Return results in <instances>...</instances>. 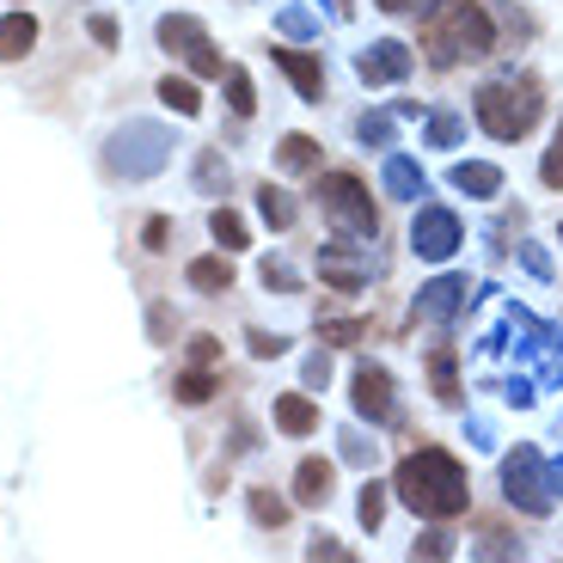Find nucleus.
I'll return each instance as SVG.
<instances>
[{
  "instance_id": "obj_23",
  "label": "nucleus",
  "mask_w": 563,
  "mask_h": 563,
  "mask_svg": "<svg viewBox=\"0 0 563 563\" xmlns=\"http://www.w3.org/2000/svg\"><path fill=\"white\" fill-rule=\"evenodd\" d=\"M221 86H227L233 117H252L257 111V92H252V74H245V68H221Z\"/></svg>"
},
{
  "instance_id": "obj_10",
  "label": "nucleus",
  "mask_w": 563,
  "mask_h": 563,
  "mask_svg": "<svg viewBox=\"0 0 563 563\" xmlns=\"http://www.w3.org/2000/svg\"><path fill=\"white\" fill-rule=\"evenodd\" d=\"M460 307H465V276H435L410 300V324H448Z\"/></svg>"
},
{
  "instance_id": "obj_14",
  "label": "nucleus",
  "mask_w": 563,
  "mask_h": 563,
  "mask_svg": "<svg viewBox=\"0 0 563 563\" xmlns=\"http://www.w3.org/2000/svg\"><path fill=\"white\" fill-rule=\"evenodd\" d=\"M331 490H338V465H331V460H300L295 465V496L307 508H324V503H331Z\"/></svg>"
},
{
  "instance_id": "obj_28",
  "label": "nucleus",
  "mask_w": 563,
  "mask_h": 563,
  "mask_svg": "<svg viewBox=\"0 0 563 563\" xmlns=\"http://www.w3.org/2000/svg\"><path fill=\"white\" fill-rule=\"evenodd\" d=\"M429 380H435V398H441V405H460V386H453V350H435V355H429Z\"/></svg>"
},
{
  "instance_id": "obj_15",
  "label": "nucleus",
  "mask_w": 563,
  "mask_h": 563,
  "mask_svg": "<svg viewBox=\"0 0 563 563\" xmlns=\"http://www.w3.org/2000/svg\"><path fill=\"white\" fill-rule=\"evenodd\" d=\"M448 178H453V190H460V197H484V202L503 190V172H496L490 159H460Z\"/></svg>"
},
{
  "instance_id": "obj_8",
  "label": "nucleus",
  "mask_w": 563,
  "mask_h": 563,
  "mask_svg": "<svg viewBox=\"0 0 563 563\" xmlns=\"http://www.w3.org/2000/svg\"><path fill=\"white\" fill-rule=\"evenodd\" d=\"M460 240H465V227H460V214L453 209H417V221H410V252L422 257V264H448L453 252H460Z\"/></svg>"
},
{
  "instance_id": "obj_29",
  "label": "nucleus",
  "mask_w": 563,
  "mask_h": 563,
  "mask_svg": "<svg viewBox=\"0 0 563 563\" xmlns=\"http://www.w3.org/2000/svg\"><path fill=\"white\" fill-rule=\"evenodd\" d=\"M362 338H367L362 319H331V324H319V343H331V350H350V343H362Z\"/></svg>"
},
{
  "instance_id": "obj_17",
  "label": "nucleus",
  "mask_w": 563,
  "mask_h": 563,
  "mask_svg": "<svg viewBox=\"0 0 563 563\" xmlns=\"http://www.w3.org/2000/svg\"><path fill=\"white\" fill-rule=\"evenodd\" d=\"M31 43H37V19H31V13H7V19H0V62L31 56Z\"/></svg>"
},
{
  "instance_id": "obj_7",
  "label": "nucleus",
  "mask_w": 563,
  "mask_h": 563,
  "mask_svg": "<svg viewBox=\"0 0 563 563\" xmlns=\"http://www.w3.org/2000/svg\"><path fill=\"white\" fill-rule=\"evenodd\" d=\"M159 49H172V56H184L190 68L202 74V80H221V49L209 43V31H202V19H190V13H166V19H159Z\"/></svg>"
},
{
  "instance_id": "obj_3",
  "label": "nucleus",
  "mask_w": 563,
  "mask_h": 563,
  "mask_svg": "<svg viewBox=\"0 0 563 563\" xmlns=\"http://www.w3.org/2000/svg\"><path fill=\"white\" fill-rule=\"evenodd\" d=\"M539 111H545V86L533 74H503L478 86V129L496 141H527Z\"/></svg>"
},
{
  "instance_id": "obj_2",
  "label": "nucleus",
  "mask_w": 563,
  "mask_h": 563,
  "mask_svg": "<svg viewBox=\"0 0 563 563\" xmlns=\"http://www.w3.org/2000/svg\"><path fill=\"white\" fill-rule=\"evenodd\" d=\"M422 49H429L435 68H465V62H478L496 49V25L478 0H448V7L429 19V31H422Z\"/></svg>"
},
{
  "instance_id": "obj_13",
  "label": "nucleus",
  "mask_w": 563,
  "mask_h": 563,
  "mask_svg": "<svg viewBox=\"0 0 563 563\" xmlns=\"http://www.w3.org/2000/svg\"><path fill=\"white\" fill-rule=\"evenodd\" d=\"M269 62H276V68L288 74V80H295L300 99H324V68H319V56H300V49L276 43V49H269Z\"/></svg>"
},
{
  "instance_id": "obj_32",
  "label": "nucleus",
  "mask_w": 563,
  "mask_h": 563,
  "mask_svg": "<svg viewBox=\"0 0 563 563\" xmlns=\"http://www.w3.org/2000/svg\"><path fill=\"white\" fill-rule=\"evenodd\" d=\"M460 135H465V123H460L453 111H435V117H429V141H435V147H453Z\"/></svg>"
},
{
  "instance_id": "obj_43",
  "label": "nucleus",
  "mask_w": 563,
  "mask_h": 563,
  "mask_svg": "<svg viewBox=\"0 0 563 563\" xmlns=\"http://www.w3.org/2000/svg\"><path fill=\"white\" fill-rule=\"evenodd\" d=\"M343 453H350V460H374V441H362V435H343Z\"/></svg>"
},
{
  "instance_id": "obj_35",
  "label": "nucleus",
  "mask_w": 563,
  "mask_h": 563,
  "mask_svg": "<svg viewBox=\"0 0 563 563\" xmlns=\"http://www.w3.org/2000/svg\"><path fill=\"white\" fill-rule=\"evenodd\" d=\"M355 135H362V141H374V147H386V141H393V117H380V111H374V117H362V123H355Z\"/></svg>"
},
{
  "instance_id": "obj_34",
  "label": "nucleus",
  "mask_w": 563,
  "mask_h": 563,
  "mask_svg": "<svg viewBox=\"0 0 563 563\" xmlns=\"http://www.w3.org/2000/svg\"><path fill=\"white\" fill-rule=\"evenodd\" d=\"M539 178H545L551 190H563V129H558V141L545 147V166H539Z\"/></svg>"
},
{
  "instance_id": "obj_36",
  "label": "nucleus",
  "mask_w": 563,
  "mask_h": 563,
  "mask_svg": "<svg viewBox=\"0 0 563 563\" xmlns=\"http://www.w3.org/2000/svg\"><path fill=\"white\" fill-rule=\"evenodd\" d=\"M300 380H307L312 393H324V380H331V355H324V350H312V355H307V374H300Z\"/></svg>"
},
{
  "instance_id": "obj_33",
  "label": "nucleus",
  "mask_w": 563,
  "mask_h": 563,
  "mask_svg": "<svg viewBox=\"0 0 563 563\" xmlns=\"http://www.w3.org/2000/svg\"><path fill=\"white\" fill-rule=\"evenodd\" d=\"M264 288H276V295H295L300 276H295L288 264H282V257H264Z\"/></svg>"
},
{
  "instance_id": "obj_22",
  "label": "nucleus",
  "mask_w": 563,
  "mask_h": 563,
  "mask_svg": "<svg viewBox=\"0 0 563 563\" xmlns=\"http://www.w3.org/2000/svg\"><path fill=\"white\" fill-rule=\"evenodd\" d=\"M257 214H264L269 227H295V197H288V190H276V184H264V190H257Z\"/></svg>"
},
{
  "instance_id": "obj_11",
  "label": "nucleus",
  "mask_w": 563,
  "mask_h": 563,
  "mask_svg": "<svg viewBox=\"0 0 563 563\" xmlns=\"http://www.w3.org/2000/svg\"><path fill=\"white\" fill-rule=\"evenodd\" d=\"M355 74H362L367 86H393V80H410V49L398 37L386 43H367L362 56H355Z\"/></svg>"
},
{
  "instance_id": "obj_26",
  "label": "nucleus",
  "mask_w": 563,
  "mask_h": 563,
  "mask_svg": "<svg viewBox=\"0 0 563 563\" xmlns=\"http://www.w3.org/2000/svg\"><path fill=\"white\" fill-rule=\"evenodd\" d=\"M197 190H202V197H227V159L214 154V147H209V154H197Z\"/></svg>"
},
{
  "instance_id": "obj_25",
  "label": "nucleus",
  "mask_w": 563,
  "mask_h": 563,
  "mask_svg": "<svg viewBox=\"0 0 563 563\" xmlns=\"http://www.w3.org/2000/svg\"><path fill=\"white\" fill-rule=\"evenodd\" d=\"M209 233H214V240L227 245V252H240V245L252 240V227H245V221H240V214H233V209H214V214H209Z\"/></svg>"
},
{
  "instance_id": "obj_42",
  "label": "nucleus",
  "mask_w": 563,
  "mask_h": 563,
  "mask_svg": "<svg viewBox=\"0 0 563 563\" xmlns=\"http://www.w3.org/2000/svg\"><path fill=\"white\" fill-rule=\"evenodd\" d=\"M380 7H386V13H429V7H435V0H380Z\"/></svg>"
},
{
  "instance_id": "obj_6",
  "label": "nucleus",
  "mask_w": 563,
  "mask_h": 563,
  "mask_svg": "<svg viewBox=\"0 0 563 563\" xmlns=\"http://www.w3.org/2000/svg\"><path fill=\"white\" fill-rule=\"evenodd\" d=\"M503 496L521 515H551V472L539 460V448H515L503 460Z\"/></svg>"
},
{
  "instance_id": "obj_45",
  "label": "nucleus",
  "mask_w": 563,
  "mask_h": 563,
  "mask_svg": "<svg viewBox=\"0 0 563 563\" xmlns=\"http://www.w3.org/2000/svg\"><path fill=\"white\" fill-rule=\"evenodd\" d=\"M147 319H154V343H166V338H172V312H166V307H154Z\"/></svg>"
},
{
  "instance_id": "obj_20",
  "label": "nucleus",
  "mask_w": 563,
  "mask_h": 563,
  "mask_svg": "<svg viewBox=\"0 0 563 563\" xmlns=\"http://www.w3.org/2000/svg\"><path fill=\"white\" fill-rule=\"evenodd\" d=\"M190 288H197V295H227V288H233V264H227V257H197V264H190Z\"/></svg>"
},
{
  "instance_id": "obj_9",
  "label": "nucleus",
  "mask_w": 563,
  "mask_h": 563,
  "mask_svg": "<svg viewBox=\"0 0 563 563\" xmlns=\"http://www.w3.org/2000/svg\"><path fill=\"white\" fill-rule=\"evenodd\" d=\"M350 405H355V417H367V422H393V374H386L380 362H362L355 380H350Z\"/></svg>"
},
{
  "instance_id": "obj_19",
  "label": "nucleus",
  "mask_w": 563,
  "mask_h": 563,
  "mask_svg": "<svg viewBox=\"0 0 563 563\" xmlns=\"http://www.w3.org/2000/svg\"><path fill=\"white\" fill-rule=\"evenodd\" d=\"M172 393H178V405H209V398L221 393V374H214L209 362H197V367H190V374H184L178 386H172Z\"/></svg>"
},
{
  "instance_id": "obj_44",
  "label": "nucleus",
  "mask_w": 563,
  "mask_h": 563,
  "mask_svg": "<svg viewBox=\"0 0 563 563\" xmlns=\"http://www.w3.org/2000/svg\"><path fill=\"white\" fill-rule=\"evenodd\" d=\"M92 37H99L104 49H111V43H117V19H104V13H99V19H92Z\"/></svg>"
},
{
  "instance_id": "obj_21",
  "label": "nucleus",
  "mask_w": 563,
  "mask_h": 563,
  "mask_svg": "<svg viewBox=\"0 0 563 563\" xmlns=\"http://www.w3.org/2000/svg\"><path fill=\"white\" fill-rule=\"evenodd\" d=\"M386 190H393L398 202H410L422 190V166L410 154H393V159H386Z\"/></svg>"
},
{
  "instance_id": "obj_27",
  "label": "nucleus",
  "mask_w": 563,
  "mask_h": 563,
  "mask_svg": "<svg viewBox=\"0 0 563 563\" xmlns=\"http://www.w3.org/2000/svg\"><path fill=\"white\" fill-rule=\"evenodd\" d=\"M245 503H252V521H257V527H269V533H276V527H288V503H282V496L252 490Z\"/></svg>"
},
{
  "instance_id": "obj_38",
  "label": "nucleus",
  "mask_w": 563,
  "mask_h": 563,
  "mask_svg": "<svg viewBox=\"0 0 563 563\" xmlns=\"http://www.w3.org/2000/svg\"><path fill=\"white\" fill-rule=\"evenodd\" d=\"M245 343H252V355H257V362H264V355H269V362H276V355L288 350V343H282L276 331H252V338H245Z\"/></svg>"
},
{
  "instance_id": "obj_24",
  "label": "nucleus",
  "mask_w": 563,
  "mask_h": 563,
  "mask_svg": "<svg viewBox=\"0 0 563 563\" xmlns=\"http://www.w3.org/2000/svg\"><path fill=\"white\" fill-rule=\"evenodd\" d=\"M159 104H166V111H178V117H197L202 111V92L190 80H159Z\"/></svg>"
},
{
  "instance_id": "obj_46",
  "label": "nucleus",
  "mask_w": 563,
  "mask_h": 563,
  "mask_svg": "<svg viewBox=\"0 0 563 563\" xmlns=\"http://www.w3.org/2000/svg\"><path fill=\"white\" fill-rule=\"evenodd\" d=\"M312 558H343V545H338V539H324V533H319V539H312Z\"/></svg>"
},
{
  "instance_id": "obj_39",
  "label": "nucleus",
  "mask_w": 563,
  "mask_h": 563,
  "mask_svg": "<svg viewBox=\"0 0 563 563\" xmlns=\"http://www.w3.org/2000/svg\"><path fill=\"white\" fill-rule=\"evenodd\" d=\"M190 362H221V338H209V331H202V338H190Z\"/></svg>"
},
{
  "instance_id": "obj_40",
  "label": "nucleus",
  "mask_w": 563,
  "mask_h": 563,
  "mask_svg": "<svg viewBox=\"0 0 563 563\" xmlns=\"http://www.w3.org/2000/svg\"><path fill=\"white\" fill-rule=\"evenodd\" d=\"M417 551H422V558H448L453 539H448V533H422V539H417Z\"/></svg>"
},
{
  "instance_id": "obj_30",
  "label": "nucleus",
  "mask_w": 563,
  "mask_h": 563,
  "mask_svg": "<svg viewBox=\"0 0 563 563\" xmlns=\"http://www.w3.org/2000/svg\"><path fill=\"white\" fill-rule=\"evenodd\" d=\"M355 515H362V527L374 533V527H380V515H386V484H362V496H355Z\"/></svg>"
},
{
  "instance_id": "obj_12",
  "label": "nucleus",
  "mask_w": 563,
  "mask_h": 563,
  "mask_svg": "<svg viewBox=\"0 0 563 563\" xmlns=\"http://www.w3.org/2000/svg\"><path fill=\"white\" fill-rule=\"evenodd\" d=\"M319 276L331 282L338 295H355V288H367V257H355L350 240H338V245H324L319 252Z\"/></svg>"
},
{
  "instance_id": "obj_31",
  "label": "nucleus",
  "mask_w": 563,
  "mask_h": 563,
  "mask_svg": "<svg viewBox=\"0 0 563 563\" xmlns=\"http://www.w3.org/2000/svg\"><path fill=\"white\" fill-rule=\"evenodd\" d=\"M288 37H319V19L307 13V7H282V19H276Z\"/></svg>"
},
{
  "instance_id": "obj_47",
  "label": "nucleus",
  "mask_w": 563,
  "mask_h": 563,
  "mask_svg": "<svg viewBox=\"0 0 563 563\" xmlns=\"http://www.w3.org/2000/svg\"><path fill=\"white\" fill-rule=\"evenodd\" d=\"M551 490H563V460H558V465H551Z\"/></svg>"
},
{
  "instance_id": "obj_16",
  "label": "nucleus",
  "mask_w": 563,
  "mask_h": 563,
  "mask_svg": "<svg viewBox=\"0 0 563 563\" xmlns=\"http://www.w3.org/2000/svg\"><path fill=\"white\" fill-rule=\"evenodd\" d=\"M276 422H282V435H312V429H319V405H312L307 393H282L276 398Z\"/></svg>"
},
{
  "instance_id": "obj_18",
  "label": "nucleus",
  "mask_w": 563,
  "mask_h": 563,
  "mask_svg": "<svg viewBox=\"0 0 563 563\" xmlns=\"http://www.w3.org/2000/svg\"><path fill=\"white\" fill-rule=\"evenodd\" d=\"M276 166L288 172V178H300V172H319V141L312 135H288L276 147Z\"/></svg>"
},
{
  "instance_id": "obj_5",
  "label": "nucleus",
  "mask_w": 563,
  "mask_h": 563,
  "mask_svg": "<svg viewBox=\"0 0 563 563\" xmlns=\"http://www.w3.org/2000/svg\"><path fill=\"white\" fill-rule=\"evenodd\" d=\"M166 159H172V129H159V123H123L111 141H104V166H111V178H123V184L159 178Z\"/></svg>"
},
{
  "instance_id": "obj_4",
  "label": "nucleus",
  "mask_w": 563,
  "mask_h": 563,
  "mask_svg": "<svg viewBox=\"0 0 563 563\" xmlns=\"http://www.w3.org/2000/svg\"><path fill=\"white\" fill-rule=\"evenodd\" d=\"M319 202H324V221H331L338 240L367 245L374 233H380V202L367 197V184L355 178V172H331V178H319Z\"/></svg>"
},
{
  "instance_id": "obj_37",
  "label": "nucleus",
  "mask_w": 563,
  "mask_h": 563,
  "mask_svg": "<svg viewBox=\"0 0 563 563\" xmlns=\"http://www.w3.org/2000/svg\"><path fill=\"white\" fill-rule=\"evenodd\" d=\"M166 240H172V214H154L147 233H141V245H147V252H166Z\"/></svg>"
},
{
  "instance_id": "obj_1",
  "label": "nucleus",
  "mask_w": 563,
  "mask_h": 563,
  "mask_svg": "<svg viewBox=\"0 0 563 563\" xmlns=\"http://www.w3.org/2000/svg\"><path fill=\"white\" fill-rule=\"evenodd\" d=\"M393 496L410 508V515H422V521H453V515L472 503V478H465V465L453 460V453L417 448V453L398 460Z\"/></svg>"
},
{
  "instance_id": "obj_41",
  "label": "nucleus",
  "mask_w": 563,
  "mask_h": 563,
  "mask_svg": "<svg viewBox=\"0 0 563 563\" xmlns=\"http://www.w3.org/2000/svg\"><path fill=\"white\" fill-rule=\"evenodd\" d=\"M521 264L533 269V276H551V257L539 252V245H521Z\"/></svg>"
}]
</instances>
